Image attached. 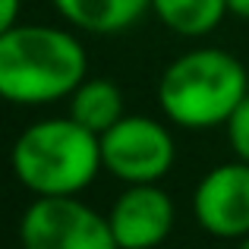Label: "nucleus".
Returning a JSON list of instances; mask_svg holds the SVG:
<instances>
[{
    "label": "nucleus",
    "mask_w": 249,
    "mask_h": 249,
    "mask_svg": "<svg viewBox=\"0 0 249 249\" xmlns=\"http://www.w3.org/2000/svg\"><path fill=\"white\" fill-rule=\"evenodd\" d=\"M193 218L218 240L249 237V164L240 158L212 167L193 189Z\"/></svg>",
    "instance_id": "423d86ee"
},
{
    "label": "nucleus",
    "mask_w": 249,
    "mask_h": 249,
    "mask_svg": "<svg viewBox=\"0 0 249 249\" xmlns=\"http://www.w3.org/2000/svg\"><path fill=\"white\" fill-rule=\"evenodd\" d=\"M19 10H22V0H0V35L19 22Z\"/></svg>",
    "instance_id": "f8f14e48"
},
{
    "label": "nucleus",
    "mask_w": 249,
    "mask_h": 249,
    "mask_svg": "<svg viewBox=\"0 0 249 249\" xmlns=\"http://www.w3.org/2000/svg\"><path fill=\"white\" fill-rule=\"evenodd\" d=\"M22 249H120L107 214L85 205L79 196L35 199L19 218Z\"/></svg>",
    "instance_id": "39448f33"
},
{
    "label": "nucleus",
    "mask_w": 249,
    "mask_h": 249,
    "mask_svg": "<svg viewBox=\"0 0 249 249\" xmlns=\"http://www.w3.org/2000/svg\"><path fill=\"white\" fill-rule=\"evenodd\" d=\"M177 161V142L161 120L126 114L101 136V164L126 186L161 183Z\"/></svg>",
    "instance_id": "20e7f679"
},
{
    "label": "nucleus",
    "mask_w": 249,
    "mask_h": 249,
    "mask_svg": "<svg viewBox=\"0 0 249 249\" xmlns=\"http://www.w3.org/2000/svg\"><path fill=\"white\" fill-rule=\"evenodd\" d=\"M246 95V67L221 48L186 51L167 63L158 79V107L180 129L224 126Z\"/></svg>",
    "instance_id": "7ed1b4c3"
},
{
    "label": "nucleus",
    "mask_w": 249,
    "mask_h": 249,
    "mask_svg": "<svg viewBox=\"0 0 249 249\" xmlns=\"http://www.w3.org/2000/svg\"><path fill=\"white\" fill-rule=\"evenodd\" d=\"M158 22L180 38H202L227 16V0H152Z\"/></svg>",
    "instance_id": "9d476101"
},
{
    "label": "nucleus",
    "mask_w": 249,
    "mask_h": 249,
    "mask_svg": "<svg viewBox=\"0 0 249 249\" xmlns=\"http://www.w3.org/2000/svg\"><path fill=\"white\" fill-rule=\"evenodd\" d=\"M89 76V54L70 29L16 22L0 35V98L38 107L70 98Z\"/></svg>",
    "instance_id": "f257e3e1"
},
{
    "label": "nucleus",
    "mask_w": 249,
    "mask_h": 249,
    "mask_svg": "<svg viewBox=\"0 0 249 249\" xmlns=\"http://www.w3.org/2000/svg\"><path fill=\"white\" fill-rule=\"evenodd\" d=\"M16 180L35 199L44 196H79L104 170L101 136L85 129L73 117H48L16 136L10 152Z\"/></svg>",
    "instance_id": "f03ea898"
},
{
    "label": "nucleus",
    "mask_w": 249,
    "mask_h": 249,
    "mask_svg": "<svg viewBox=\"0 0 249 249\" xmlns=\"http://www.w3.org/2000/svg\"><path fill=\"white\" fill-rule=\"evenodd\" d=\"M237 249H249V237H243V240H240V246Z\"/></svg>",
    "instance_id": "4468645a"
},
{
    "label": "nucleus",
    "mask_w": 249,
    "mask_h": 249,
    "mask_svg": "<svg viewBox=\"0 0 249 249\" xmlns=\"http://www.w3.org/2000/svg\"><path fill=\"white\" fill-rule=\"evenodd\" d=\"M51 3L63 22L89 35H120L152 10V0H51Z\"/></svg>",
    "instance_id": "6e6552de"
},
{
    "label": "nucleus",
    "mask_w": 249,
    "mask_h": 249,
    "mask_svg": "<svg viewBox=\"0 0 249 249\" xmlns=\"http://www.w3.org/2000/svg\"><path fill=\"white\" fill-rule=\"evenodd\" d=\"M224 126H227V142H231L233 155L249 164V95L240 101V107L231 114V120Z\"/></svg>",
    "instance_id": "9b49d317"
},
{
    "label": "nucleus",
    "mask_w": 249,
    "mask_h": 249,
    "mask_svg": "<svg viewBox=\"0 0 249 249\" xmlns=\"http://www.w3.org/2000/svg\"><path fill=\"white\" fill-rule=\"evenodd\" d=\"M227 13L240 19H249V0H227Z\"/></svg>",
    "instance_id": "ddd939ff"
},
{
    "label": "nucleus",
    "mask_w": 249,
    "mask_h": 249,
    "mask_svg": "<svg viewBox=\"0 0 249 249\" xmlns=\"http://www.w3.org/2000/svg\"><path fill=\"white\" fill-rule=\"evenodd\" d=\"M70 117L76 123H82L85 129H91L95 136H104L117 120L126 117V101L117 82L110 79H89L85 76L82 85L67 98Z\"/></svg>",
    "instance_id": "1a4fd4ad"
},
{
    "label": "nucleus",
    "mask_w": 249,
    "mask_h": 249,
    "mask_svg": "<svg viewBox=\"0 0 249 249\" xmlns=\"http://www.w3.org/2000/svg\"><path fill=\"white\" fill-rule=\"evenodd\" d=\"M177 208L158 183L126 186L107 212V224L120 249H155L174 231Z\"/></svg>",
    "instance_id": "0eeeda50"
}]
</instances>
